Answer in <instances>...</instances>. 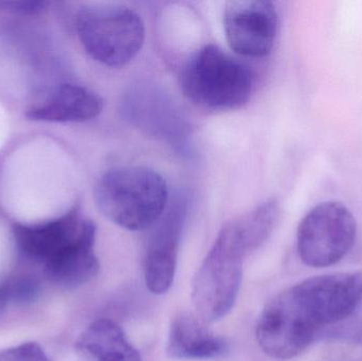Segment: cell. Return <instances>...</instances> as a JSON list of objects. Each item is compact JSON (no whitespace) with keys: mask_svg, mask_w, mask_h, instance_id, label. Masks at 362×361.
I'll return each instance as SVG.
<instances>
[{"mask_svg":"<svg viewBox=\"0 0 362 361\" xmlns=\"http://www.w3.org/2000/svg\"><path fill=\"white\" fill-rule=\"evenodd\" d=\"M308 317L318 326L340 324L362 302V271L308 278L291 286Z\"/></svg>","mask_w":362,"mask_h":361,"instance_id":"obj_8","label":"cell"},{"mask_svg":"<svg viewBox=\"0 0 362 361\" xmlns=\"http://www.w3.org/2000/svg\"><path fill=\"white\" fill-rule=\"evenodd\" d=\"M76 350L78 361H142L122 329L108 319L89 324L78 337Z\"/></svg>","mask_w":362,"mask_h":361,"instance_id":"obj_13","label":"cell"},{"mask_svg":"<svg viewBox=\"0 0 362 361\" xmlns=\"http://www.w3.org/2000/svg\"><path fill=\"white\" fill-rule=\"evenodd\" d=\"M183 95L192 103L215 112L238 110L255 90V76L248 66L216 45H206L183 66Z\"/></svg>","mask_w":362,"mask_h":361,"instance_id":"obj_4","label":"cell"},{"mask_svg":"<svg viewBox=\"0 0 362 361\" xmlns=\"http://www.w3.org/2000/svg\"><path fill=\"white\" fill-rule=\"evenodd\" d=\"M93 194L101 213L129 231L154 226L169 207L167 182L148 167L110 169L99 178Z\"/></svg>","mask_w":362,"mask_h":361,"instance_id":"obj_3","label":"cell"},{"mask_svg":"<svg viewBox=\"0 0 362 361\" xmlns=\"http://www.w3.org/2000/svg\"><path fill=\"white\" fill-rule=\"evenodd\" d=\"M103 100L90 89L80 85L57 87L42 104L28 110L30 120L42 122H85L99 116Z\"/></svg>","mask_w":362,"mask_h":361,"instance_id":"obj_11","label":"cell"},{"mask_svg":"<svg viewBox=\"0 0 362 361\" xmlns=\"http://www.w3.org/2000/svg\"><path fill=\"white\" fill-rule=\"evenodd\" d=\"M8 301L14 302H30L34 300L38 294V285L34 280L18 279L12 283L6 284Z\"/></svg>","mask_w":362,"mask_h":361,"instance_id":"obj_15","label":"cell"},{"mask_svg":"<svg viewBox=\"0 0 362 361\" xmlns=\"http://www.w3.org/2000/svg\"><path fill=\"white\" fill-rule=\"evenodd\" d=\"M0 361H50L36 343H25L0 351Z\"/></svg>","mask_w":362,"mask_h":361,"instance_id":"obj_14","label":"cell"},{"mask_svg":"<svg viewBox=\"0 0 362 361\" xmlns=\"http://www.w3.org/2000/svg\"><path fill=\"white\" fill-rule=\"evenodd\" d=\"M280 215V203L272 199L223 225L192 285L194 307L206 324L231 311L240 292L244 261L269 239Z\"/></svg>","mask_w":362,"mask_h":361,"instance_id":"obj_1","label":"cell"},{"mask_svg":"<svg viewBox=\"0 0 362 361\" xmlns=\"http://www.w3.org/2000/svg\"><path fill=\"white\" fill-rule=\"evenodd\" d=\"M228 343L206 328V322L191 313H180L170 328L168 354L183 360H206L227 353Z\"/></svg>","mask_w":362,"mask_h":361,"instance_id":"obj_12","label":"cell"},{"mask_svg":"<svg viewBox=\"0 0 362 361\" xmlns=\"http://www.w3.org/2000/svg\"><path fill=\"white\" fill-rule=\"evenodd\" d=\"M76 30L86 52L108 67H122L131 63L146 38L140 15L122 4L85 6L76 17Z\"/></svg>","mask_w":362,"mask_h":361,"instance_id":"obj_5","label":"cell"},{"mask_svg":"<svg viewBox=\"0 0 362 361\" xmlns=\"http://www.w3.org/2000/svg\"><path fill=\"white\" fill-rule=\"evenodd\" d=\"M95 232V223L78 208L42 224H15L13 228L21 254L44 265L47 279L64 290L80 288L97 277Z\"/></svg>","mask_w":362,"mask_h":361,"instance_id":"obj_2","label":"cell"},{"mask_svg":"<svg viewBox=\"0 0 362 361\" xmlns=\"http://www.w3.org/2000/svg\"><path fill=\"white\" fill-rule=\"evenodd\" d=\"M6 8L14 12H21L23 14H34V13L40 12L46 6L44 1H13L4 2Z\"/></svg>","mask_w":362,"mask_h":361,"instance_id":"obj_16","label":"cell"},{"mask_svg":"<svg viewBox=\"0 0 362 361\" xmlns=\"http://www.w3.org/2000/svg\"><path fill=\"white\" fill-rule=\"evenodd\" d=\"M223 30L230 49L247 57H265L278 34L276 6L266 0H232L223 10Z\"/></svg>","mask_w":362,"mask_h":361,"instance_id":"obj_9","label":"cell"},{"mask_svg":"<svg viewBox=\"0 0 362 361\" xmlns=\"http://www.w3.org/2000/svg\"><path fill=\"white\" fill-rule=\"evenodd\" d=\"M356 235V220L346 206L339 201L320 203L308 212L298 228L300 259L313 268L333 266L351 251Z\"/></svg>","mask_w":362,"mask_h":361,"instance_id":"obj_6","label":"cell"},{"mask_svg":"<svg viewBox=\"0 0 362 361\" xmlns=\"http://www.w3.org/2000/svg\"><path fill=\"white\" fill-rule=\"evenodd\" d=\"M321 331L289 288L264 307L255 334L264 353L274 360H288L301 355L316 343Z\"/></svg>","mask_w":362,"mask_h":361,"instance_id":"obj_7","label":"cell"},{"mask_svg":"<svg viewBox=\"0 0 362 361\" xmlns=\"http://www.w3.org/2000/svg\"><path fill=\"white\" fill-rule=\"evenodd\" d=\"M185 216L187 201L180 197L153 226L155 229L148 239L144 256V278L153 294H165L173 284Z\"/></svg>","mask_w":362,"mask_h":361,"instance_id":"obj_10","label":"cell"}]
</instances>
